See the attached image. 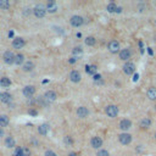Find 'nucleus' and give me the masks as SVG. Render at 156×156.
Masks as SVG:
<instances>
[{
    "instance_id": "nucleus-10",
    "label": "nucleus",
    "mask_w": 156,
    "mask_h": 156,
    "mask_svg": "<svg viewBox=\"0 0 156 156\" xmlns=\"http://www.w3.org/2000/svg\"><path fill=\"white\" fill-rule=\"evenodd\" d=\"M130 56H132V51L129 49H122L119 51V58L123 61H127L128 58H130Z\"/></svg>"
},
{
    "instance_id": "nucleus-15",
    "label": "nucleus",
    "mask_w": 156,
    "mask_h": 156,
    "mask_svg": "<svg viewBox=\"0 0 156 156\" xmlns=\"http://www.w3.org/2000/svg\"><path fill=\"white\" fill-rule=\"evenodd\" d=\"M146 96H147L151 101H155V100H156V87L149 88L147 91H146Z\"/></svg>"
},
{
    "instance_id": "nucleus-1",
    "label": "nucleus",
    "mask_w": 156,
    "mask_h": 156,
    "mask_svg": "<svg viewBox=\"0 0 156 156\" xmlns=\"http://www.w3.org/2000/svg\"><path fill=\"white\" fill-rule=\"evenodd\" d=\"M33 13L35 15V17L43 18L45 16V13H46V7H44V5H41V4H39L33 9Z\"/></svg>"
},
{
    "instance_id": "nucleus-12",
    "label": "nucleus",
    "mask_w": 156,
    "mask_h": 156,
    "mask_svg": "<svg viewBox=\"0 0 156 156\" xmlns=\"http://www.w3.org/2000/svg\"><path fill=\"white\" fill-rule=\"evenodd\" d=\"M34 93H35V88L33 85H27L23 88V95L27 98H30L32 95H34Z\"/></svg>"
},
{
    "instance_id": "nucleus-16",
    "label": "nucleus",
    "mask_w": 156,
    "mask_h": 156,
    "mask_svg": "<svg viewBox=\"0 0 156 156\" xmlns=\"http://www.w3.org/2000/svg\"><path fill=\"white\" fill-rule=\"evenodd\" d=\"M56 93L55 91H52V90H49V91H46L45 93V95H44V99L46 100V101H55L56 100Z\"/></svg>"
},
{
    "instance_id": "nucleus-29",
    "label": "nucleus",
    "mask_w": 156,
    "mask_h": 156,
    "mask_svg": "<svg viewBox=\"0 0 156 156\" xmlns=\"http://www.w3.org/2000/svg\"><path fill=\"white\" fill-rule=\"evenodd\" d=\"M0 9L2 10H9L10 9V2L7 0H0Z\"/></svg>"
},
{
    "instance_id": "nucleus-33",
    "label": "nucleus",
    "mask_w": 156,
    "mask_h": 156,
    "mask_svg": "<svg viewBox=\"0 0 156 156\" xmlns=\"http://www.w3.org/2000/svg\"><path fill=\"white\" fill-rule=\"evenodd\" d=\"M45 156H57L54 151H51V150H48L46 152H45Z\"/></svg>"
},
{
    "instance_id": "nucleus-37",
    "label": "nucleus",
    "mask_w": 156,
    "mask_h": 156,
    "mask_svg": "<svg viewBox=\"0 0 156 156\" xmlns=\"http://www.w3.org/2000/svg\"><path fill=\"white\" fill-rule=\"evenodd\" d=\"M65 141H66V143H69V144L72 143V140H71V138H66V139H65Z\"/></svg>"
},
{
    "instance_id": "nucleus-34",
    "label": "nucleus",
    "mask_w": 156,
    "mask_h": 156,
    "mask_svg": "<svg viewBox=\"0 0 156 156\" xmlns=\"http://www.w3.org/2000/svg\"><path fill=\"white\" fill-rule=\"evenodd\" d=\"M29 115H32V116H35V115H37V111H35L34 108H30V110H29Z\"/></svg>"
},
{
    "instance_id": "nucleus-2",
    "label": "nucleus",
    "mask_w": 156,
    "mask_h": 156,
    "mask_svg": "<svg viewBox=\"0 0 156 156\" xmlns=\"http://www.w3.org/2000/svg\"><path fill=\"white\" fill-rule=\"evenodd\" d=\"M15 57H16V55H13V52H12V51H10V50L5 51V52H4V56H2V58H4L5 63H7V65L15 63Z\"/></svg>"
},
{
    "instance_id": "nucleus-24",
    "label": "nucleus",
    "mask_w": 156,
    "mask_h": 156,
    "mask_svg": "<svg viewBox=\"0 0 156 156\" xmlns=\"http://www.w3.org/2000/svg\"><path fill=\"white\" fill-rule=\"evenodd\" d=\"M10 84H11L10 78H7V77H2V78H0V85H1V87L6 88V87H10Z\"/></svg>"
},
{
    "instance_id": "nucleus-22",
    "label": "nucleus",
    "mask_w": 156,
    "mask_h": 156,
    "mask_svg": "<svg viewBox=\"0 0 156 156\" xmlns=\"http://www.w3.org/2000/svg\"><path fill=\"white\" fill-rule=\"evenodd\" d=\"M0 101H2V102H10L11 101V95L9 93H0Z\"/></svg>"
},
{
    "instance_id": "nucleus-4",
    "label": "nucleus",
    "mask_w": 156,
    "mask_h": 156,
    "mask_svg": "<svg viewBox=\"0 0 156 156\" xmlns=\"http://www.w3.org/2000/svg\"><path fill=\"white\" fill-rule=\"evenodd\" d=\"M107 49L110 50V52L117 54V52H119V43H118L117 40H111V41L107 44Z\"/></svg>"
},
{
    "instance_id": "nucleus-36",
    "label": "nucleus",
    "mask_w": 156,
    "mask_h": 156,
    "mask_svg": "<svg viewBox=\"0 0 156 156\" xmlns=\"http://www.w3.org/2000/svg\"><path fill=\"white\" fill-rule=\"evenodd\" d=\"M4 135V129H2V127H0V138Z\"/></svg>"
},
{
    "instance_id": "nucleus-23",
    "label": "nucleus",
    "mask_w": 156,
    "mask_h": 156,
    "mask_svg": "<svg viewBox=\"0 0 156 156\" xmlns=\"http://www.w3.org/2000/svg\"><path fill=\"white\" fill-rule=\"evenodd\" d=\"M5 145H6L7 147H13V146L16 145V141H15V139H13L12 136H7V138L5 139Z\"/></svg>"
},
{
    "instance_id": "nucleus-5",
    "label": "nucleus",
    "mask_w": 156,
    "mask_h": 156,
    "mask_svg": "<svg viewBox=\"0 0 156 156\" xmlns=\"http://www.w3.org/2000/svg\"><path fill=\"white\" fill-rule=\"evenodd\" d=\"M118 140H119L121 144H123V145H128V144L132 143V135L128 134V133H122V134L118 135Z\"/></svg>"
},
{
    "instance_id": "nucleus-14",
    "label": "nucleus",
    "mask_w": 156,
    "mask_h": 156,
    "mask_svg": "<svg viewBox=\"0 0 156 156\" xmlns=\"http://www.w3.org/2000/svg\"><path fill=\"white\" fill-rule=\"evenodd\" d=\"M151 123H152L151 118H149V117H145V118H143V119L140 121L139 126H140V128H143V129H147L149 127H151Z\"/></svg>"
},
{
    "instance_id": "nucleus-18",
    "label": "nucleus",
    "mask_w": 156,
    "mask_h": 156,
    "mask_svg": "<svg viewBox=\"0 0 156 156\" xmlns=\"http://www.w3.org/2000/svg\"><path fill=\"white\" fill-rule=\"evenodd\" d=\"M69 79H71L72 82H74V83H78V82L80 80V73H79L78 71H72V72L69 73Z\"/></svg>"
},
{
    "instance_id": "nucleus-13",
    "label": "nucleus",
    "mask_w": 156,
    "mask_h": 156,
    "mask_svg": "<svg viewBox=\"0 0 156 156\" xmlns=\"http://www.w3.org/2000/svg\"><path fill=\"white\" fill-rule=\"evenodd\" d=\"M12 46L15 49H22L24 46V39H22V38H15L13 41H12Z\"/></svg>"
},
{
    "instance_id": "nucleus-30",
    "label": "nucleus",
    "mask_w": 156,
    "mask_h": 156,
    "mask_svg": "<svg viewBox=\"0 0 156 156\" xmlns=\"http://www.w3.org/2000/svg\"><path fill=\"white\" fill-rule=\"evenodd\" d=\"M95 38L94 37H88L87 39H85V44L87 45H89V46H93V45H95Z\"/></svg>"
},
{
    "instance_id": "nucleus-11",
    "label": "nucleus",
    "mask_w": 156,
    "mask_h": 156,
    "mask_svg": "<svg viewBox=\"0 0 156 156\" xmlns=\"http://www.w3.org/2000/svg\"><path fill=\"white\" fill-rule=\"evenodd\" d=\"M130 127H132V121L128 119V118H123V119L119 122V128H121L122 130H128Z\"/></svg>"
},
{
    "instance_id": "nucleus-28",
    "label": "nucleus",
    "mask_w": 156,
    "mask_h": 156,
    "mask_svg": "<svg viewBox=\"0 0 156 156\" xmlns=\"http://www.w3.org/2000/svg\"><path fill=\"white\" fill-rule=\"evenodd\" d=\"M23 61H24V56L22 54H17L16 57H15V63L16 65H21Z\"/></svg>"
},
{
    "instance_id": "nucleus-17",
    "label": "nucleus",
    "mask_w": 156,
    "mask_h": 156,
    "mask_svg": "<svg viewBox=\"0 0 156 156\" xmlns=\"http://www.w3.org/2000/svg\"><path fill=\"white\" fill-rule=\"evenodd\" d=\"M77 115H78V117L84 118V117H87V116L89 115V111H88V108H87V107L80 106V107H78V110H77Z\"/></svg>"
},
{
    "instance_id": "nucleus-9",
    "label": "nucleus",
    "mask_w": 156,
    "mask_h": 156,
    "mask_svg": "<svg viewBox=\"0 0 156 156\" xmlns=\"http://www.w3.org/2000/svg\"><path fill=\"white\" fill-rule=\"evenodd\" d=\"M90 144L94 149H99L102 146V139L100 136H93L91 140H90Z\"/></svg>"
},
{
    "instance_id": "nucleus-27",
    "label": "nucleus",
    "mask_w": 156,
    "mask_h": 156,
    "mask_svg": "<svg viewBox=\"0 0 156 156\" xmlns=\"http://www.w3.org/2000/svg\"><path fill=\"white\" fill-rule=\"evenodd\" d=\"M33 68H34V63H33L32 61H28V62H26V63L23 65V71H26V72L32 71Z\"/></svg>"
},
{
    "instance_id": "nucleus-7",
    "label": "nucleus",
    "mask_w": 156,
    "mask_h": 156,
    "mask_svg": "<svg viewBox=\"0 0 156 156\" xmlns=\"http://www.w3.org/2000/svg\"><path fill=\"white\" fill-rule=\"evenodd\" d=\"M69 22H71V24L73 26V27H80L83 23H84V20H83V17L82 16H72L71 17V20H69Z\"/></svg>"
},
{
    "instance_id": "nucleus-21",
    "label": "nucleus",
    "mask_w": 156,
    "mask_h": 156,
    "mask_svg": "<svg viewBox=\"0 0 156 156\" xmlns=\"http://www.w3.org/2000/svg\"><path fill=\"white\" fill-rule=\"evenodd\" d=\"M96 71H98V67H96L95 65H89V66L85 67V72H87L88 74H93V76H95Z\"/></svg>"
},
{
    "instance_id": "nucleus-19",
    "label": "nucleus",
    "mask_w": 156,
    "mask_h": 156,
    "mask_svg": "<svg viewBox=\"0 0 156 156\" xmlns=\"http://www.w3.org/2000/svg\"><path fill=\"white\" fill-rule=\"evenodd\" d=\"M56 10H57V4L55 1H49L46 4V11H49V12H56Z\"/></svg>"
},
{
    "instance_id": "nucleus-42",
    "label": "nucleus",
    "mask_w": 156,
    "mask_h": 156,
    "mask_svg": "<svg viewBox=\"0 0 156 156\" xmlns=\"http://www.w3.org/2000/svg\"><path fill=\"white\" fill-rule=\"evenodd\" d=\"M155 5H156V1H155Z\"/></svg>"
},
{
    "instance_id": "nucleus-31",
    "label": "nucleus",
    "mask_w": 156,
    "mask_h": 156,
    "mask_svg": "<svg viewBox=\"0 0 156 156\" xmlns=\"http://www.w3.org/2000/svg\"><path fill=\"white\" fill-rule=\"evenodd\" d=\"M96 156H110V154L107 150H100V151H98Z\"/></svg>"
},
{
    "instance_id": "nucleus-35",
    "label": "nucleus",
    "mask_w": 156,
    "mask_h": 156,
    "mask_svg": "<svg viewBox=\"0 0 156 156\" xmlns=\"http://www.w3.org/2000/svg\"><path fill=\"white\" fill-rule=\"evenodd\" d=\"M100 78H101V76H100V74H95V76H94V79H95L96 82H98Z\"/></svg>"
},
{
    "instance_id": "nucleus-20",
    "label": "nucleus",
    "mask_w": 156,
    "mask_h": 156,
    "mask_svg": "<svg viewBox=\"0 0 156 156\" xmlns=\"http://www.w3.org/2000/svg\"><path fill=\"white\" fill-rule=\"evenodd\" d=\"M38 132H39V134H41V135L48 134V132H49V124H46V123L40 124V126L38 127Z\"/></svg>"
},
{
    "instance_id": "nucleus-39",
    "label": "nucleus",
    "mask_w": 156,
    "mask_h": 156,
    "mask_svg": "<svg viewBox=\"0 0 156 156\" xmlns=\"http://www.w3.org/2000/svg\"><path fill=\"white\" fill-rule=\"evenodd\" d=\"M155 139H156V133H155Z\"/></svg>"
},
{
    "instance_id": "nucleus-26",
    "label": "nucleus",
    "mask_w": 156,
    "mask_h": 156,
    "mask_svg": "<svg viewBox=\"0 0 156 156\" xmlns=\"http://www.w3.org/2000/svg\"><path fill=\"white\" fill-rule=\"evenodd\" d=\"M107 11L108 12H117V10H118V6L115 4V2H110L108 5H107Z\"/></svg>"
},
{
    "instance_id": "nucleus-8",
    "label": "nucleus",
    "mask_w": 156,
    "mask_h": 156,
    "mask_svg": "<svg viewBox=\"0 0 156 156\" xmlns=\"http://www.w3.org/2000/svg\"><path fill=\"white\" fill-rule=\"evenodd\" d=\"M15 155L16 156H29L30 155V151L28 147H16L15 150Z\"/></svg>"
},
{
    "instance_id": "nucleus-3",
    "label": "nucleus",
    "mask_w": 156,
    "mask_h": 156,
    "mask_svg": "<svg viewBox=\"0 0 156 156\" xmlns=\"http://www.w3.org/2000/svg\"><path fill=\"white\" fill-rule=\"evenodd\" d=\"M105 112H106V115L108 116V117H116L117 115H118V107L117 106H115V105H108L106 108H105Z\"/></svg>"
},
{
    "instance_id": "nucleus-25",
    "label": "nucleus",
    "mask_w": 156,
    "mask_h": 156,
    "mask_svg": "<svg viewBox=\"0 0 156 156\" xmlns=\"http://www.w3.org/2000/svg\"><path fill=\"white\" fill-rule=\"evenodd\" d=\"M9 124V117L6 115L0 116V127H6Z\"/></svg>"
},
{
    "instance_id": "nucleus-38",
    "label": "nucleus",
    "mask_w": 156,
    "mask_h": 156,
    "mask_svg": "<svg viewBox=\"0 0 156 156\" xmlns=\"http://www.w3.org/2000/svg\"><path fill=\"white\" fill-rule=\"evenodd\" d=\"M68 156H78L76 152H71V154H68Z\"/></svg>"
},
{
    "instance_id": "nucleus-41",
    "label": "nucleus",
    "mask_w": 156,
    "mask_h": 156,
    "mask_svg": "<svg viewBox=\"0 0 156 156\" xmlns=\"http://www.w3.org/2000/svg\"><path fill=\"white\" fill-rule=\"evenodd\" d=\"M12 156H16V155H15V154H13V155H12Z\"/></svg>"
},
{
    "instance_id": "nucleus-6",
    "label": "nucleus",
    "mask_w": 156,
    "mask_h": 156,
    "mask_svg": "<svg viewBox=\"0 0 156 156\" xmlns=\"http://www.w3.org/2000/svg\"><path fill=\"white\" fill-rule=\"evenodd\" d=\"M134 71H135V65H134L133 62H126V63L123 65V72H124L126 74L130 76V74L134 73Z\"/></svg>"
},
{
    "instance_id": "nucleus-40",
    "label": "nucleus",
    "mask_w": 156,
    "mask_h": 156,
    "mask_svg": "<svg viewBox=\"0 0 156 156\" xmlns=\"http://www.w3.org/2000/svg\"><path fill=\"white\" fill-rule=\"evenodd\" d=\"M155 110H156V105H155Z\"/></svg>"
},
{
    "instance_id": "nucleus-32",
    "label": "nucleus",
    "mask_w": 156,
    "mask_h": 156,
    "mask_svg": "<svg viewBox=\"0 0 156 156\" xmlns=\"http://www.w3.org/2000/svg\"><path fill=\"white\" fill-rule=\"evenodd\" d=\"M82 52H83V50H82L80 46H77V48L73 49V54L74 55H82Z\"/></svg>"
}]
</instances>
